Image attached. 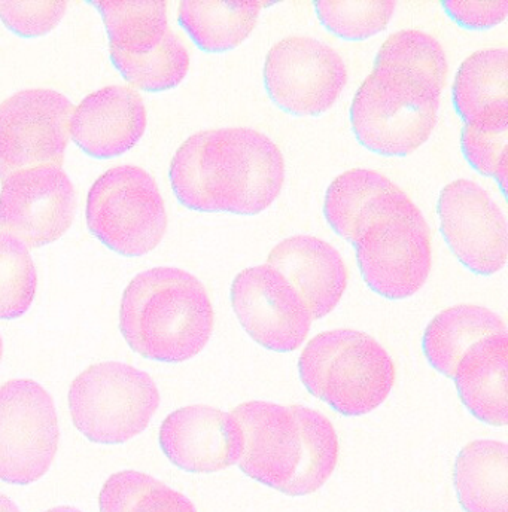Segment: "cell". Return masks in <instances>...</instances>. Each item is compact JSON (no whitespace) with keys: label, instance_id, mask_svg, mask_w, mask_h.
Masks as SVG:
<instances>
[{"label":"cell","instance_id":"cell-11","mask_svg":"<svg viewBox=\"0 0 508 512\" xmlns=\"http://www.w3.org/2000/svg\"><path fill=\"white\" fill-rule=\"evenodd\" d=\"M72 103L59 91L32 88L0 103V179L62 166L71 139Z\"/></svg>","mask_w":508,"mask_h":512},{"label":"cell","instance_id":"cell-14","mask_svg":"<svg viewBox=\"0 0 508 512\" xmlns=\"http://www.w3.org/2000/svg\"><path fill=\"white\" fill-rule=\"evenodd\" d=\"M76 191L62 166H42L14 173L0 191V231L42 248L71 228Z\"/></svg>","mask_w":508,"mask_h":512},{"label":"cell","instance_id":"cell-13","mask_svg":"<svg viewBox=\"0 0 508 512\" xmlns=\"http://www.w3.org/2000/svg\"><path fill=\"white\" fill-rule=\"evenodd\" d=\"M440 230L452 254L479 276L503 270L508 255L503 209L476 182L456 179L440 191Z\"/></svg>","mask_w":508,"mask_h":512},{"label":"cell","instance_id":"cell-9","mask_svg":"<svg viewBox=\"0 0 508 512\" xmlns=\"http://www.w3.org/2000/svg\"><path fill=\"white\" fill-rule=\"evenodd\" d=\"M87 224L94 237L117 254H149L160 245L167 228L157 182L141 167L109 169L88 192Z\"/></svg>","mask_w":508,"mask_h":512},{"label":"cell","instance_id":"cell-22","mask_svg":"<svg viewBox=\"0 0 508 512\" xmlns=\"http://www.w3.org/2000/svg\"><path fill=\"white\" fill-rule=\"evenodd\" d=\"M264 2H181L178 20L194 44L206 53L239 47L255 29Z\"/></svg>","mask_w":508,"mask_h":512},{"label":"cell","instance_id":"cell-8","mask_svg":"<svg viewBox=\"0 0 508 512\" xmlns=\"http://www.w3.org/2000/svg\"><path fill=\"white\" fill-rule=\"evenodd\" d=\"M160 405L154 380L121 362H100L82 371L69 389L73 425L97 444H123L148 428Z\"/></svg>","mask_w":508,"mask_h":512},{"label":"cell","instance_id":"cell-6","mask_svg":"<svg viewBox=\"0 0 508 512\" xmlns=\"http://www.w3.org/2000/svg\"><path fill=\"white\" fill-rule=\"evenodd\" d=\"M440 96V90L421 79L373 67L352 100V131L368 151L407 157L430 139Z\"/></svg>","mask_w":508,"mask_h":512},{"label":"cell","instance_id":"cell-32","mask_svg":"<svg viewBox=\"0 0 508 512\" xmlns=\"http://www.w3.org/2000/svg\"><path fill=\"white\" fill-rule=\"evenodd\" d=\"M45 512H82V511L76 510V508H73V507H56V508H51V510H48Z\"/></svg>","mask_w":508,"mask_h":512},{"label":"cell","instance_id":"cell-19","mask_svg":"<svg viewBox=\"0 0 508 512\" xmlns=\"http://www.w3.org/2000/svg\"><path fill=\"white\" fill-rule=\"evenodd\" d=\"M453 379L461 401L474 417L495 428L507 426V332L474 344L462 356Z\"/></svg>","mask_w":508,"mask_h":512},{"label":"cell","instance_id":"cell-7","mask_svg":"<svg viewBox=\"0 0 508 512\" xmlns=\"http://www.w3.org/2000/svg\"><path fill=\"white\" fill-rule=\"evenodd\" d=\"M93 5L108 32L112 63L135 90L157 93L184 81L190 54L169 26L166 2L100 0Z\"/></svg>","mask_w":508,"mask_h":512},{"label":"cell","instance_id":"cell-2","mask_svg":"<svg viewBox=\"0 0 508 512\" xmlns=\"http://www.w3.org/2000/svg\"><path fill=\"white\" fill-rule=\"evenodd\" d=\"M169 176L176 198L187 209L254 216L281 194L285 161L278 145L261 131L212 128L179 146Z\"/></svg>","mask_w":508,"mask_h":512},{"label":"cell","instance_id":"cell-15","mask_svg":"<svg viewBox=\"0 0 508 512\" xmlns=\"http://www.w3.org/2000/svg\"><path fill=\"white\" fill-rule=\"evenodd\" d=\"M231 306L246 334L276 353L297 350L313 322L294 288L267 264L237 274L231 285Z\"/></svg>","mask_w":508,"mask_h":512},{"label":"cell","instance_id":"cell-25","mask_svg":"<svg viewBox=\"0 0 508 512\" xmlns=\"http://www.w3.org/2000/svg\"><path fill=\"white\" fill-rule=\"evenodd\" d=\"M508 105L491 106L464 124L461 149L480 175L495 179L506 194L508 172Z\"/></svg>","mask_w":508,"mask_h":512},{"label":"cell","instance_id":"cell-31","mask_svg":"<svg viewBox=\"0 0 508 512\" xmlns=\"http://www.w3.org/2000/svg\"><path fill=\"white\" fill-rule=\"evenodd\" d=\"M0 512H20L17 505L8 498V496L0 493Z\"/></svg>","mask_w":508,"mask_h":512},{"label":"cell","instance_id":"cell-1","mask_svg":"<svg viewBox=\"0 0 508 512\" xmlns=\"http://www.w3.org/2000/svg\"><path fill=\"white\" fill-rule=\"evenodd\" d=\"M324 215L334 233L357 248L371 291L406 300L425 285L433 264L430 227L391 179L370 169L342 173L328 187Z\"/></svg>","mask_w":508,"mask_h":512},{"label":"cell","instance_id":"cell-17","mask_svg":"<svg viewBox=\"0 0 508 512\" xmlns=\"http://www.w3.org/2000/svg\"><path fill=\"white\" fill-rule=\"evenodd\" d=\"M145 130L144 99L129 85L94 91L73 109L71 137L90 157L106 160L123 155Z\"/></svg>","mask_w":508,"mask_h":512},{"label":"cell","instance_id":"cell-3","mask_svg":"<svg viewBox=\"0 0 508 512\" xmlns=\"http://www.w3.org/2000/svg\"><path fill=\"white\" fill-rule=\"evenodd\" d=\"M231 416L243 435L239 466L252 480L287 496L318 492L339 460L333 423L313 408L249 401Z\"/></svg>","mask_w":508,"mask_h":512},{"label":"cell","instance_id":"cell-30","mask_svg":"<svg viewBox=\"0 0 508 512\" xmlns=\"http://www.w3.org/2000/svg\"><path fill=\"white\" fill-rule=\"evenodd\" d=\"M446 14L464 29L485 30L503 23L508 15V0L492 2H458L449 0L441 3Z\"/></svg>","mask_w":508,"mask_h":512},{"label":"cell","instance_id":"cell-12","mask_svg":"<svg viewBox=\"0 0 508 512\" xmlns=\"http://www.w3.org/2000/svg\"><path fill=\"white\" fill-rule=\"evenodd\" d=\"M348 81L342 56L309 36L276 42L264 62V85L278 108L297 117H318L333 108Z\"/></svg>","mask_w":508,"mask_h":512},{"label":"cell","instance_id":"cell-29","mask_svg":"<svg viewBox=\"0 0 508 512\" xmlns=\"http://www.w3.org/2000/svg\"><path fill=\"white\" fill-rule=\"evenodd\" d=\"M68 2H0V20L23 38L47 35L62 20Z\"/></svg>","mask_w":508,"mask_h":512},{"label":"cell","instance_id":"cell-24","mask_svg":"<svg viewBox=\"0 0 508 512\" xmlns=\"http://www.w3.org/2000/svg\"><path fill=\"white\" fill-rule=\"evenodd\" d=\"M99 507L100 512H197L187 496L138 471L111 475L100 492Z\"/></svg>","mask_w":508,"mask_h":512},{"label":"cell","instance_id":"cell-23","mask_svg":"<svg viewBox=\"0 0 508 512\" xmlns=\"http://www.w3.org/2000/svg\"><path fill=\"white\" fill-rule=\"evenodd\" d=\"M453 106L464 123L491 106L508 105V53L486 48L459 66L452 87Z\"/></svg>","mask_w":508,"mask_h":512},{"label":"cell","instance_id":"cell-28","mask_svg":"<svg viewBox=\"0 0 508 512\" xmlns=\"http://www.w3.org/2000/svg\"><path fill=\"white\" fill-rule=\"evenodd\" d=\"M316 15L328 32L346 41H363L388 27L395 2L380 0H340L316 2Z\"/></svg>","mask_w":508,"mask_h":512},{"label":"cell","instance_id":"cell-16","mask_svg":"<svg viewBox=\"0 0 508 512\" xmlns=\"http://www.w3.org/2000/svg\"><path fill=\"white\" fill-rule=\"evenodd\" d=\"M160 447L182 471L212 474L239 462L242 429L231 413L211 405H188L164 419Z\"/></svg>","mask_w":508,"mask_h":512},{"label":"cell","instance_id":"cell-5","mask_svg":"<svg viewBox=\"0 0 508 512\" xmlns=\"http://www.w3.org/2000/svg\"><path fill=\"white\" fill-rule=\"evenodd\" d=\"M306 389L343 416H365L383 404L395 383L389 353L355 329L321 332L298 359Z\"/></svg>","mask_w":508,"mask_h":512},{"label":"cell","instance_id":"cell-21","mask_svg":"<svg viewBox=\"0 0 508 512\" xmlns=\"http://www.w3.org/2000/svg\"><path fill=\"white\" fill-rule=\"evenodd\" d=\"M507 332L504 320L485 307L461 304L438 313L425 329L424 353L431 367L453 379L462 356L479 341Z\"/></svg>","mask_w":508,"mask_h":512},{"label":"cell","instance_id":"cell-26","mask_svg":"<svg viewBox=\"0 0 508 512\" xmlns=\"http://www.w3.org/2000/svg\"><path fill=\"white\" fill-rule=\"evenodd\" d=\"M374 67L398 70L443 91L447 60L440 42L421 30L392 33L374 59Z\"/></svg>","mask_w":508,"mask_h":512},{"label":"cell","instance_id":"cell-20","mask_svg":"<svg viewBox=\"0 0 508 512\" xmlns=\"http://www.w3.org/2000/svg\"><path fill=\"white\" fill-rule=\"evenodd\" d=\"M453 483L465 512H508L507 444H467L456 457Z\"/></svg>","mask_w":508,"mask_h":512},{"label":"cell","instance_id":"cell-33","mask_svg":"<svg viewBox=\"0 0 508 512\" xmlns=\"http://www.w3.org/2000/svg\"><path fill=\"white\" fill-rule=\"evenodd\" d=\"M2 356H3V341H2V337H0V362H2Z\"/></svg>","mask_w":508,"mask_h":512},{"label":"cell","instance_id":"cell-4","mask_svg":"<svg viewBox=\"0 0 508 512\" xmlns=\"http://www.w3.org/2000/svg\"><path fill=\"white\" fill-rule=\"evenodd\" d=\"M214 319L205 286L181 268L138 274L121 300V334L151 361L181 364L199 355L211 340Z\"/></svg>","mask_w":508,"mask_h":512},{"label":"cell","instance_id":"cell-18","mask_svg":"<svg viewBox=\"0 0 508 512\" xmlns=\"http://www.w3.org/2000/svg\"><path fill=\"white\" fill-rule=\"evenodd\" d=\"M267 265L290 283L313 320L330 315L348 286V268L342 255L318 237L282 240L270 251Z\"/></svg>","mask_w":508,"mask_h":512},{"label":"cell","instance_id":"cell-27","mask_svg":"<svg viewBox=\"0 0 508 512\" xmlns=\"http://www.w3.org/2000/svg\"><path fill=\"white\" fill-rule=\"evenodd\" d=\"M38 274L29 248L0 231V319L20 318L35 300Z\"/></svg>","mask_w":508,"mask_h":512},{"label":"cell","instance_id":"cell-10","mask_svg":"<svg viewBox=\"0 0 508 512\" xmlns=\"http://www.w3.org/2000/svg\"><path fill=\"white\" fill-rule=\"evenodd\" d=\"M60 429L50 393L33 380H9L0 387V481L41 480L56 457Z\"/></svg>","mask_w":508,"mask_h":512}]
</instances>
